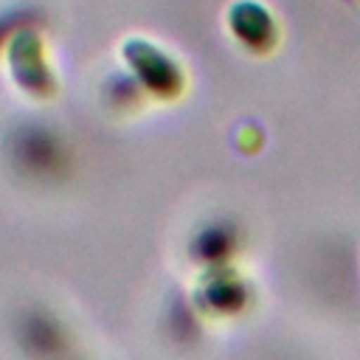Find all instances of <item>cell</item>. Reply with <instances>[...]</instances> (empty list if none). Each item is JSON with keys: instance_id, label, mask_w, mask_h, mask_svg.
Instances as JSON below:
<instances>
[]
</instances>
